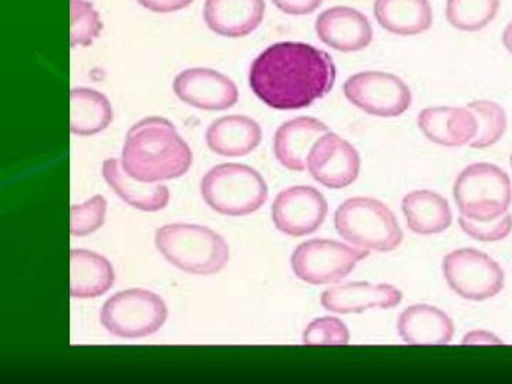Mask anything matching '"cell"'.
I'll use <instances>...</instances> for the list:
<instances>
[{
  "label": "cell",
  "mask_w": 512,
  "mask_h": 384,
  "mask_svg": "<svg viewBox=\"0 0 512 384\" xmlns=\"http://www.w3.org/2000/svg\"><path fill=\"white\" fill-rule=\"evenodd\" d=\"M503 45L505 49H507V52L512 55V20L507 26H505L503 32Z\"/></svg>",
  "instance_id": "obj_35"
},
{
  "label": "cell",
  "mask_w": 512,
  "mask_h": 384,
  "mask_svg": "<svg viewBox=\"0 0 512 384\" xmlns=\"http://www.w3.org/2000/svg\"><path fill=\"white\" fill-rule=\"evenodd\" d=\"M116 282V272L106 256L89 249L70 252V296L96 299L106 295Z\"/></svg>",
  "instance_id": "obj_22"
},
{
  "label": "cell",
  "mask_w": 512,
  "mask_h": 384,
  "mask_svg": "<svg viewBox=\"0 0 512 384\" xmlns=\"http://www.w3.org/2000/svg\"><path fill=\"white\" fill-rule=\"evenodd\" d=\"M272 3L285 15H312L322 6L323 0H272Z\"/></svg>",
  "instance_id": "obj_32"
},
{
  "label": "cell",
  "mask_w": 512,
  "mask_h": 384,
  "mask_svg": "<svg viewBox=\"0 0 512 384\" xmlns=\"http://www.w3.org/2000/svg\"><path fill=\"white\" fill-rule=\"evenodd\" d=\"M154 244L168 264L191 275L220 274L231 256L222 235L198 224L164 225L157 229Z\"/></svg>",
  "instance_id": "obj_3"
},
{
  "label": "cell",
  "mask_w": 512,
  "mask_h": 384,
  "mask_svg": "<svg viewBox=\"0 0 512 384\" xmlns=\"http://www.w3.org/2000/svg\"><path fill=\"white\" fill-rule=\"evenodd\" d=\"M113 117V107L103 93L89 87H76L70 93V131L74 136L92 137L103 133Z\"/></svg>",
  "instance_id": "obj_25"
},
{
  "label": "cell",
  "mask_w": 512,
  "mask_h": 384,
  "mask_svg": "<svg viewBox=\"0 0 512 384\" xmlns=\"http://www.w3.org/2000/svg\"><path fill=\"white\" fill-rule=\"evenodd\" d=\"M173 90L178 100L198 110L225 111L232 109L239 100L234 80L207 67H191L178 73Z\"/></svg>",
  "instance_id": "obj_13"
},
{
  "label": "cell",
  "mask_w": 512,
  "mask_h": 384,
  "mask_svg": "<svg viewBox=\"0 0 512 384\" xmlns=\"http://www.w3.org/2000/svg\"><path fill=\"white\" fill-rule=\"evenodd\" d=\"M201 197L224 217H247L261 210L269 198L265 178L247 164L215 165L202 177Z\"/></svg>",
  "instance_id": "obj_5"
},
{
  "label": "cell",
  "mask_w": 512,
  "mask_h": 384,
  "mask_svg": "<svg viewBox=\"0 0 512 384\" xmlns=\"http://www.w3.org/2000/svg\"><path fill=\"white\" fill-rule=\"evenodd\" d=\"M453 197L461 217L478 222L498 220L512 205L510 175L495 164L468 165L454 181Z\"/></svg>",
  "instance_id": "obj_6"
},
{
  "label": "cell",
  "mask_w": 512,
  "mask_h": 384,
  "mask_svg": "<svg viewBox=\"0 0 512 384\" xmlns=\"http://www.w3.org/2000/svg\"><path fill=\"white\" fill-rule=\"evenodd\" d=\"M441 269L448 288L466 301H488L500 295L505 286L501 265L476 248H460L448 252Z\"/></svg>",
  "instance_id": "obj_9"
},
{
  "label": "cell",
  "mask_w": 512,
  "mask_h": 384,
  "mask_svg": "<svg viewBox=\"0 0 512 384\" xmlns=\"http://www.w3.org/2000/svg\"><path fill=\"white\" fill-rule=\"evenodd\" d=\"M264 138L258 121L248 116H224L212 121L205 133V143L212 153L221 157L238 158L254 153Z\"/></svg>",
  "instance_id": "obj_20"
},
{
  "label": "cell",
  "mask_w": 512,
  "mask_h": 384,
  "mask_svg": "<svg viewBox=\"0 0 512 384\" xmlns=\"http://www.w3.org/2000/svg\"><path fill=\"white\" fill-rule=\"evenodd\" d=\"M397 335L410 346L450 345L456 325L448 313L429 303H416L400 313L396 323Z\"/></svg>",
  "instance_id": "obj_17"
},
{
  "label": "cell",
  "mask_w": 512,
  "mask_h": 384,
  "mask_svg": "<svg viewBox=\"0 0 512 384\" xmlns=\"http://www.w3.org/2000/svg\"><path fill=\"white\" fill-rule=\"evenodd\" d=\"M106 198L103 195H94L83 204H73L70 208V234L73 237H89L103 228L107 220Z\"/></svg>",
  "instance_id": "obj_29"
},
{
  "label": "cell",
  "mask_w": 512,
  "mask_h": 384,
  "mask_svg": "<svg viewBox=\"0 0 512 384\" xmlns=\"http://www.w3.org/2000/svg\"><path fill=\"white\" fill-rule=\"evenodd\" d=\"M70 20V45L73 49L92 46L103 32L99 12L89 0H70Z\"/></svg>",
  "instance_id": "obj_28"
},
{
  "label": "cell",
  "mask_w": 512,
  "mask_h": 384,
  "mask_svg": "<svg viewBox=\"0 0 512 384\" xmlns=\"http://www.w3.org/2000/svg\"><path fill=\"white\" fill-rule=\"evenodd\" d=\"M350 339L352 336L348 325L336 316L312 320L302 333L305 346H346Z\"/></svg>",
  "instance_id": "obj_30"
},
{
  "label": "cell",
  "mask_w": 512,
  "mask_h": 384,
  "mask_svg": "<svg viewBox=\"0 0 512 384\" xmlns=\"http://www.w3.org/2000/svg\"><path fill=\"white\" fill-rule=\"evenodd\" d=\"M329 127L315 117H296L278 127L274 137V154L278 163L293 173H303L312 147Z\"/></svg>",
  "instance_id": "obj_18"
},
{
  "label": "cell",
  "mask_w": 512,
  "mask_h": 384,
  "mask_svg": "<svg viewBox=\"0 0 512 384\" xmlns=\"http://www.w3.org/2000/svg\"><path fill=\"white\" fill-rule=\"evenodd\" d=\"M343 93L352 106L369 116L396 119L413 104V92L402 77L380 70H366L348 77Z\"/></svg>",
  "instance_id": "obj_10"
},
{
  "label": "cell",
  "mask_w": 512,
  "mask_h": 384,
  "mask_svg": "<svg viewBox=\"0 0 512 384\" xmlns=\"http://www.w3.org/2000/svg\"><path fill=\"white\" fill-rule=\"evenodd\" d=\"M373 15L380 28L403 37L423 35L434 22L430 0H375Z\"/></svg>",
  "instance_id": "obj_24"
},
{
  "label": "cell",
  "mask_w": 512,
  "mask_h": 384,
  "mask_svg": "<svg viewBox=\"0 0 512 384\" xmlns=\"http://www.w3.org/2000/svg\"><path fill=\"white\" fill-rule=\"evenodd\" d=\"M104 181L111 191L134 210L143 212L163 211L171 200L170 188L164 184H146L134 180L121 167L117 158H107L101 168Z\"/></svg>",
  "instance_id": "obj_21"
},
{
  "label": "cell",
  "mask_w": 512,
  "mask_h": 384,
  "mask_svg": "<svg viewBox=\"0 0 512 384\" xmlns=\"http://www.w3.org/2000/svg\"><path fill=\"white\" fill-rule=\"evenodd\" d=\"M316 36L323 45L342 53H356L373 42V26L365 13L350 6H333L316 18Z\"/></svg>",
  "instance_id": "obj_14"
},
{
  "label": "cell",
  "mask_w": 512,
  "mask_h": 384,
  "mask_svg": "<svg viewBox=\"0 0 512 384\" xmlns=\"http://www.w3.org/2000/svg\"><path fill=\"white\" fill-rule=\"evenodd\" d=\"M306 170L323 187L343 190L355 184L359 178L362 157L346 138L328 131L312 147Z\"/></svg>",
  "instance_id": "obj_12"
},
{
  "label": "cell",
  "mask_w": 512,
  "mask_h": 384,
  "mask_svg": "<svg viewBox=\"0 0 512 384\" xmlns=\"http://www.w3.org/2000/svg\"><path fill=\"white\" fill-rule=\"evenodd\" d=\"M461 345L464 346H494V345H504V340L498 338L497 335L493 332H488V330H471V332L466 333L461 339Z\"/></svg>",
  "instance_id": "obj_34"
},
{
  "label": "cell",
  "mask_w": 512,
  "mask_h": 384,
  "mask_svg": "<svg viewBox=\"0 0 512 384\" xmlns=\"http://www.w3.org/2000/svg\"><path fill=\"white\" fill-rule=\"evenodd\" d=\"M265 12V0H205L202 16L215 35L239 39L262 25Z\"/></svg>",
  "instance_id": "obj_19"
},
{
  "label": "cell",
  "mask_w": 512,
  "mask_h": 384,
  "mask_svg": "<svg viewBox=\"0 0 512 384\" xmlns=\"http://www.w3.org/2000/svg\"><path fill=\"white\" fill-rule=\"evenodd\" d=\"M328 214L325 195L309 185H295L279 192L271 207L275 228L291 238L315 234L325 224Z\"/></svg>",
  "instance_id": "obj_11"
},
{
  "label": "cell",
  "mask_w": 512,
  "mask_h": 384,
  "mask_svg": "<svg viewBox=\"0 0 512 384\" xmlns=\"http://www.w3.org/2000/svg\"><path fill=\"white\" fill-rule=\"evenodd\" d=\"M168 319L167 303L147 289H126L104 303L100 323L120 339H144L163 329Z\"/></svg>",
  "instance_id": "obj_7"
},
{
  "label": "cell",
  "mask_w": 512,
  "mask_h": 384,
  "mask_svg": "<svg viewBox=\"0 0 512 384\" xmlns=\"http://www.w3.org/2000/svg\"><path fill=\"white\" fill-rule=\"evenodd\" d=\"M503 0H447L446 19L460 32H480L494 22Z\"/></svg>",
  "instance_id": "obj_26"
},
{
  "label": "cell",
  "mask_w": 512,
  "mask_h": 384,
  "mask_svg": "<svg viewBox=\"0 0 512 384\" xmlns=\"http://www.w3.org/2000/svg\"><path fill=\"white\" fill-rule=\"evenodd\" d=\"M335 228L339 237L353 247L379 254L396 251L404 239L396 214L372 197L343 201L335 212Z\"/></svg>",
  "instance_id": "obj_4"
},
{
  "label": "cell",
  "mask_w": 512,
  "mask_h": 384,
  "mask_svg": "<svg viewBox=\"0 0 512 384\" xmlns=\"http://www.w3.org/2000/svg\"><path fill=\"white\" fill-rule=\"evenodd\" d=\"M370 252L348 242L333 239H309L293 249V275L312 286L339 284L348 278Z\"/></svg>",
  "instance_id": "obj_8"
},
{
  "label": "cell",
  "mask_w": 512,
  "mask_h": 384,
  "mask_svg": "<svg viewBox=\"0 0 512 384\" xmlns=\"http://www.w3.org/2000/svg\"><path fill=\"white\" fill-rule=\"evenodd\" d=\"M458 225L461 231L478 242H500L510 237L512 232V215L510 212L498 220L478 222L468 218L458 217Z\"/></svg>",
  "instance_id": "obj_31"
},
{
  "label": "cell",
  "mask_w": 512,
  "mask_h": 384,
  "mask_svg": "<svg viewBox=\"0 0 512 384\" xmlns=\"http://www.w3.org/2000/svg\"><path fill=\"white\" fill-rule=\"evenodd\" d=\"M403 302V292L390 284H372V282H349L330 286L320 295V305L325 311L338 315H352L375 311V309H393Z\"/></svg>",
  "instance_id": "obj_15"
},
{
  "label": "cell",
  "mask_w": 512,
  "mask_h": 384,
  "mask_svg": "<svg viewBox=\"0 0 512 384\" xmlns=\"http://www.w3.org/2000/svg\"><path fill=\"white\" fill-rule=\"evenodd\" d=\"M144 9L154 13H174L188 8L194 0H137Z\"/></svg>",
  "instance_id": "obj_33"
},
{
  "label": "cell",
  "mask_w": 512,
  "mask_h": 384,
  "mask_svg": "<svg viewBox=\"0 0 512 384\" xmlns=\"http://www.w3.org/2000/svg\"><path fill=\"white\" fill-rule=\"evenodd\" d=\"M417 126L431 143L448 148L470 146L478 131L477 117L467 106L426 107L417 116Z\"/></svg>",
  "instance_id": "obj_16"
},
{
  "label": "cell",
  "mask_w": 512,
  "mask_h": 384,
  "mask_svg": "<svg viewBox=\"0 0 512 384\" xmlns=\"http://www.w3.org/2000/svg\"><path fill=\"white\" fill-rule=\"evenodd\" d=\"M249 87L275 110H302L332 92L336 64L309 43L278 42L259 53L249 67Z\"/></svg>",
  "instance_id": "obj_1"
},
{
  "label": "cell",
  "mask_w": 512,
  "mask_h": 384,
  "mask_svg": "<svg viewBox=\"0 0 512 384\" xmlns=\"http://www.w3.org/2000/svg\"><path fill=\"white\" fill-rule=\"evenodd\" d=\"M402 212L407 228L423 237L443 234L453 224L450 202L436 191L414 190L404 195Z\"/></svg>",
  "instance_id": "obj_23"
},
{
  "label": "cell",
  "mask_w": 512,
  "mask_h": 384,
  "mask_svg": "<svg viewBox=\"0 0 512 384\" xmlns=\"http://www.w3.org/2000/svg\"><path fill=\"white\" fill-rule=\"evenodd\" d=\"M510 165H511V168H512V153H511V156H510Z\"/></svg>",
  "instance_id": "obj_36"
},
{
  "label": "cell",
  "mask_w": 512,
  "mask_h": 384,
  "mask_svg": "<svg viewBox=\"0 0 512 384\" xmlns=\"http://www.w3.org/2000/svg\"><path fill=\"white\" fill-rule=\"evenodd\" d=\"M191 147L170 120L151 116L127 131L121 167L134 180L146 184L183 177L190 171Z\"/></svg>",
  "instance_id": "obj_2"
},
{
  "label": "cell",
  "mask_w": 512,
  "mask_h": 384,
  "mask_svg": "<svg viewBox=\"0 0 512 384\" xmlns=\"http://www.w3.org/2000/svg\"><path fill=\"white\" fill-rule=\"evenodd\" d=\"M468 109L477 117V136L470 147L476 150L490 148L503 140L508 130L507 111L503 106L491 100H474L467 104Z\"/></svg>",
  "instance_id": "obj_27"
}]
</instances>
